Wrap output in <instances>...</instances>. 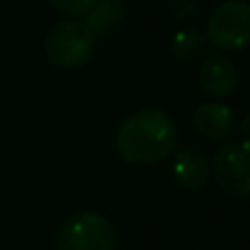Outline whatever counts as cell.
Returning <instances> with one entry per match:
<instances>
[{"mask_svg": "<svg viewBox=\"0 0 250 250\" xmlns=\"http://www.w3.org/2000/svg\"><path fill=\"white\" fill-rule=\"evenodd\" d=\"M207 40L222 51H244L250 46V2L226 0L217 4L207 22Z\"/></svg>", "mask_w": 250, "mask_h": 250, "instance_id": "obj_4", "label": "cell"}, {"mask_svg": "<svg viewBox=\"0 0 250 250\" xmlns=\"http://www.w3.org/2000/svg\"><path fill=\"white\" fill-rule=\"evenodd\" d=\"M233 110L224 104H202L193 112V125L207 141H224L233 132Z\"/></svg>", "mask_w": 250, "mask_h": 250, "instance_id": "obj_7", "label": "cell"}, {"mask_svg": "<svg viewBox=\"0 0 250 250\" xmlns=\"http://www.w3.org/2000/svg\"><path fill=\"white\" fill-rule=\"evenodd\" d=\"M114 147L125 163H160L176 151L178 127L173 119L163 110H138L119 125L117 136H114Z\"/></svg>", "mask_w": 250, "mask_h": 250, "instance_id": "obj_1", "label": "cell"}, {"mask_svg": "<svg viewBox=\"0 0 250 250\" xmlns=\"http://www.w3.org/2000/svg\"><path fill=\"white\" fill-rule=\"evenodd\" d=\"M48 2L66 16H86L95 0H48Z\"/></svg>", "mask_w": 250, "mask_h": 250, "instance_id": "obj_11", "label": "cell"}, {"mask_svg": "<svg viewBox=\"0 0 250 250\" xmlns=\"http://www.w3.org/2000/svg\"><path fill=\"white\" fill-rule=\"evenodd\" d=\"M57 250H114L117 230L108 217L95 211L70 215L57 230Z\"/></svg>", "mask_w": 250, "mask_h": 250, "instance_id": "obj_3", "label": "cell"}, {"mask_svg": "<svg viewBox=\"0 0 250 250\" xmlns=\"http://www.w3.org/2000/svg\"><path fill=\"white\" fill-rule=\"evenodd\" d=\"M213 173L229 195L250 198V143H224L213 158Z\"/></svg>", "mask_w": 250, "mask_h": 250, "instance_id": "obj_5", "label": "cell"}, {"mask_svg": "<svg viewBox=\"0 0 250 250\" xmlns=\"http://www.w3.org/2000/svg\"><path fill=\"white\" fill-rule=\"evenodd\" d=\"M239 134H242L244 143H250V114L242 121V125H239Z\"/></svg>", "mask_w": 250, "mask_h": 250, "instance_id": "obj_12", "label": "cell"}, {"mask_svg": "<svg viewBox=\"0 0 250 250\" xmlns=\"http://www.w3.org/2000/svg\"><path fill=\"white\" fill-rule=\"evenodd\" d=\"M207 35L200 33L198 29H185L178 31L176 38L171 42V51L173 57L180 62H195L198 57L204 55V48H207Z\"/></svg>", "mask_w": 250, "mask_h": 250, "instance_id": "obj_10", "label": "cell"}, {"mask_svg": "<svg viewBox=\"0 0 250 250\" xmlns=\"http://www.w3.org/2000/svg\"><path fill=\"white\" fill-rule=\"evenodd\" d=\"M200 86L213 97H229L235 92L239 75L226 55H208L198 70Z\"/></svg>", "mask_w": 250, "mask_h": 250, "instance_id": "obj_6", "label": "cell"}, {"mask_svg": "<svg viewBox=\"0 0 250 250\" xmlns=\"http://www.w3.org/2000/svg\"><path fill=\"white\" fill-rule=\"evenodd\" d=\"M95 51V33L82 20H62L51 26L44 40V53L57 68L73 70L83 66Z\"/></svg>", "mask_w": 250, "mask_h": 250, "instance_id": "obj_2", "label": "cell"}, {"mask_svg": "<svg viewBox=\"0 0 250 250\" xmlns=\"http://www.w3.org/2000/svg\"><path fill=\"white\" fill-rule=\"evenodd\" d=\"M125 4L123 0H95L90 11L86 13V24L95 35H108L123 20Z\"/></svg>", "mask_w": 250, "mask_h": 250, "instance_id": "obj_9", "label": "cell"}, {"mask_svg": "<svg viewBox=\"0 0 250 250\" xmlns=\"http://www.w3.org/2000/svg\"><path fill=\"white\" fill-rule=\"evenodd\" d=\"M173 176H176L180 187L198 191L207 187L208 178H211V165H208L207 156L200 154V151L182 149L173 160Z\"/></svg>", "mask_w": 250, "mask_h": 250, "instance_id": "obj_8", "label": "cell"}]
</instances>
